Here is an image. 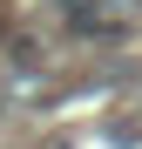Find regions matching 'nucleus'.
<instances>
[{
  "instance_id": "obj_1",
  "label": "nucleus",
  "mask_w": 142,
  "mask_h": 149,
  "mask_svg": "<svg viewBox=\"0 0 142 149\" xmlns=\"http://www.w3.org/2000/svg\"><path fill=\"white\" fill-rule=\"evenodd\" d=\"M61 7V20L75 34H88V41H115V34H129V14H115L108 0H54Z\"/></svg>"
}]
</instances>
